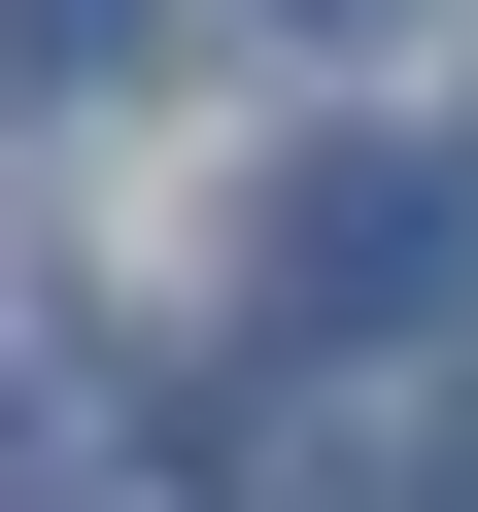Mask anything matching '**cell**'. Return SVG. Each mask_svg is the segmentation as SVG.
<instances>
[{
	"instance_id": "6da1fadb",
	"label": "cell",
	"mask_w": 478,
	"mask_h": 512,
	"mask_svg": "<svg viewBox=\"0 0 478 512\" xmlns=\"http://www.w3.org/2000/svg\"><path fill=\"white\" fill-rule=\"evenodd\" d=\"M239 274H274V342H410V308L478 274V205H444L410 137H308L274 205H239Z\"/></svg>"
},
{
	"instance_id": "7a4b0ae2",
	"label": "cell",
	"mask_w": 478,
	"mask_h": 512,
	"mask_svg": "<svg viewBox=\"0 0 478 512\" xmlns=\"http://www.w3.org/2000/svg\"><path fill=\"white\" fill-rule=\"evenodd\" d=\"M0 512H137V410H103L69 308H0Z\"/></svg>"
},
{
	"instance_id": "3957f363",
	"label": "cell",
	"mask_w": 478,
	"mask_h": 512,
	"mask_svg": "<svg viewBox=\"0 0 478 512\" xmlns=\"http://www.w3.org/2000/svg\"><path fill=\"white\" fill-rule=\"evenodd\" d=\"M0 69H137V0H35V35H0Z\"/></svg>"
},
{
	"instance_id": "277c9868",
	"label": "cell",
	"mask_w": 478,
	"mask_h": 512,
	"mask_svg": "<svg viewBox=\"0 0 478 512\" xmlns=\"http://www.w3.org/2000/svg\"><path fill=\"white\" fill-rule=\"evenodd\" d=\"M308 35H410V0H308Z\"/></svg>"
}]
</instances>
